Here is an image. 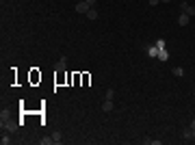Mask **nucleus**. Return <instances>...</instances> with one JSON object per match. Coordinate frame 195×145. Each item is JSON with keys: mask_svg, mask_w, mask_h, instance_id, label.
<instances>
[{"mask_svg": "<svg viewBox=\"0 0 195 145\" xmlns=\"http://www.w3.org/2000/svg\"><path fill=\"white\" fill-rule=\"evenodd\" d=\"M160 2H171V0H160Z\"/></svg>", "mask_w": 195, "mask_h": 145, "instance_id": "6ab92c4d", "label": "nucleus"}, {"mask_svg": "<svg viewBox=\"0 0 195 145\" xmlns=\"http://www.w3.org/2000/svg\"><path fill=\"white\" fill-rule=\"evenodd\" d=\"M41 143H43V145H52V143H54V139H52V136H46Z\"/></svg>", "mask_w": 195, "mask_h": 145, "instance_id": "4468645a", "label": "nucleus"}, {"mask_svg": "<svg viewBox=\"0 0 195 145\" xmlns=\"http://www.w3.org/2000/svg\"><path fill=\"white\" fill-rule=\"evenodd\" d=\"M191 130H193V136H195V119H193V121H191V126H189Z\"/></svg>", "mask_w": 195, "mask_h": 145, "instance_id": "dca6fc26", "label": "nucleus"}, {"mask_svg": "<svg viewBox=\"0 0 195 145\" xmlns=\"http://www.w3.org/2000/svg\"><path fill=\"white\" fill-rule=\"evenodd\" d=\"M145 52H148V54H150V56H154V59H156V56H158V52H160V50H158V48H156V45H150V48H148V50H145Z\"/></svg>", "mask_w": 195, "mask_h": 145, "instance_id": "0eeeda50", "label": "nucleus"}, {"mask_svg": "<svg viewBox=\"0 0 195 145\" xmlns=\"http://www.w3.org/2000/svg\"><path fill=\"white\" fill-rule=\"evenodd\" d=\"M115 98V91L113 89H106V93H104V100H113Z\"/></svg>", "mask_w": 195, "mask_h": 145, "instance_id": "ddd939ff", "label": "nucleus"}, {"mask_svg": "<svg viewBox=\"0 0 195 145\" xmlns=\"http://www.w3.org/2000/svg\"><path fill=\"white\" fill-rule=\"evenodd\" d=\"M65 67H67V59L63 56V59L57 63V67H54V69H57V71H65Z\"/></svg>", "mask_w": 195, "mask_h": 145, "instance_id": "39448f33", "label": "nucleus"}, {"mask_svg": "<svg viewBox=\"0 0 195 145\" xmlns=\"http://www.w3.org/2000/svg\"><path fill=\"white\" fill-rule=\"evenodd\" d=\"M85 2H87V5H91V7H93V5H95V0H85Z\"/></svg>", "mask_w": 195, "mask_h": 145, "instance_id": "a211bd4d", "label": "nucleus"}, {"mask_svg": "<svg viewBox=\"0 0 195 145\" xmlns=\"http://www.w3.org/2000/svg\"><path fill=\"white\" fill-rule=\"evenodd\" d=\"M115 108V104H113V100H104V104H102V111L104 113H111Z\"/></svg>", "mask_w": 195, "mask_h": 145, "instance_id": "20e7f679", "label": "nucleus"}, {"mask_svg": "<svg viewBox=\"0 0 195 145\" xmlns=\"http://www.w3.org/2000/svg\"><path fill=\"white\" fill-rule=\"evenodd\" d=\"M0 119H2V121H0V126H2V130H9V132H15L17 128H20V124L15 121V119H11L5 111L0 113Z\"/></svg>", "mask_w": 195, "mask_h": 145, "instance_id": "f257e3e1", "label": "nucleus"}, {"mask_svg": "<svg viewBox=\"0 0 195 145\" xmlns=\"http://www.w3.org/2000/svg\"><path fill=\"white\" fill-rule=\"evenodd\" d=\"M91 9V5H87L85 0H80V2L76 5V13H83V15H87V11Z\"/></svg>", "mask_w": 195, "mask_h": 145, "instance_id": "f03ea898", "label": "nucleus"}, {"mask_svg": "<svg viewBox=\"0 0 195 145\" xmlns=\"http://www.w3.org/2000/svg\"><path fill=\"white\" fill-rule=\"evenodd\" d=\"M52 139H54V143H61V132H54Z\"/></svg>", "mask_w": 195, "mask_h": 145, "instance_id": "2eb2a0df", "label": "nucleus"}, {"mask_svg": "<svg viewBox=\"0 0 195 145\" xmlns=\"http://www.w3.org/2000/svg\"><path fill=\"white\" fill-rule=\"evenodd\" d=\"M171 74H174L176 78H180V76L184 74V69H182V67H174V69H171Z\"/></svg>", "mask_w": 195, "mask_h": 145, "instance_id": "9d476101", "label": "nucleus"}, {"mask_svg": "<svg viewBox=\"0 0 195 145\" xmlns=\"http://www.w3.org/2000/svg\"><path fill=\"white\" fill-rule=\"evenodd\" d=\"M156 59H160V61H169V52H167V48H163V50L158 52V56Z\"/></svg>", "mask_w": 195, "mask_h": 145, "instance_id": "6e6552de", "label": "nucleus"}, {"mask_svg": "<svg viewBox=\"0 0 195 145\" xmlns=\"http://www.w3.org/2000/svg\"><path fill=\"white\" fill-rule=\"evenodd\" d=\"M182 139H184V141H193V139H195V136H193V130H191V128H186V130L182 132Z\"/></svg>", "mask_w": 195, "mask_h": 145, "instance_id": "423d86ee", "label": "nucleus"}, {"mask_svg": "<svg viewBox=\"0 0 195 145\" xmlns=\"http://www.w3.org/2000/svg\"><path fill=\"white\" fill-rule=\"evenodd\" d=\"M189 20H191V17H189L186 13H180V15H178V26H186Z\"/></svg>", "mask_w": 195, "mask_h": 145, "instance_id": "7ed1b4c3", "label": "nucleus"}, {"mask_svg": "<svg viewBox=\"0 0 195 145\" xmlns=\"http://www.w3.org/2000/svg\"><path fill=\"white\" fill-rule=\"evenodd\" d=\"M0 143H2V145H9L11 143V139H9V134H5V130H2V136H0Z\"/></svg>", "mask_w": 195, "mask_h": 145, "instance_id": "9b49d317", "label": "nucleus"}, {"mask_svg": "<svg viewBox=\"0 0 195 145\" xmlns=\"http://www.w3.org/2000/svg\"><path fill=\"white\" fill-rule=\"evenodd\" d=\"M148 2H150V5H152V7H156V5H158V2H160V0H148Z\"/></svg>", "mask_w": 195, "mask_h": 145, "instance_id": "f3484780", "label": "nucleus"}, {"mask_svg": "<svg viewBox=\"0 0 195 145\" xmlns=\"http://www.w3.org/2000/svg\"><path fill=\"white\" fill-rule=\"evenodd\" d=\"M87 17H89V20H98V11H95V9L91 7V9L87 11Z\"/></svg>", "mask_w": 195, "mask_h": 145, "instance_id": "1a4fd4ad", "label": "nucleus"}, {"mask_svg": "<svg viewBox=\"0 0 195 145\" xmlns=\"http://www.w3.org/2000/svg\"><path fill=\"white\" fill-rule=\"evenodd\" d=\"M154 45L158 48V50H163V48H167V43H165V39H156V41H154Z\"/></svg>", "mask_w": 195, "mask_h": 145, "instance_id": "f8f14e48", "label": "nucleus"}]
</instances>
